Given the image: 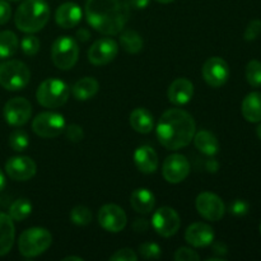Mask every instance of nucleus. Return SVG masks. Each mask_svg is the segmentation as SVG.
I'll return each mask as SVG.
<instances>
[{"label": "nucleus", "mask_w": 261, "mask_h": 261, "mask_svg": "<svg viewBox=\"0 0 261 261\" xmlns=\"http://www.w3.org/2000/svg\"><path fill=\"white\" fill-rule=\"evenodd\" d=\"M87 22L106 36L119 35L130 17L129 0H87Z\"/></svg>", "instance_id": "obj_1"}, {"label": "nucleus", "mask_w": 261, "mask_h": 261, "mask_svg": "<svg viewBox=\"0 0 261 261\" xmlns=\"http://www.w3.org/2000/svg\"><path fill=\"white\" fill-rule=\"evenodd\" d=\"M195 120L188 111L171 109L163 112L157 124V138L162 147L178 150L188 147L195 135Z\"/></svg>", "instance_id": "obj_2"}, {"label": "nucleus", "mask_w": 261, "mask_h": 261, "mask_svg": "<svg viewBox=\"0 0 261 261\" xmlns=\"http://www.w3.org/2000/svg\"><path fill=\"white\" fill-rule=\"evenodd\" d=\"M50 19V7L45 0H24L18 7L14 23L24 33H36L42 30Z\"/></svg>", "instance_id": "obj_3"}, {"label": "nucleus", "mask_w": 261, "mask_h": 261, "mask_svg": "<svg viewBox=\"0 0 261 261\" xmlns=\"http://www.w3.org/2000/svg\"><path fill=\"white\" fill-rule=\"evenodd\" d=\"M53 244V236L42 227H32L20 233L18 240V250L27 259L37 257L47 251Z\"/></svg>", "instance_id": "obj_4"}, {"label": "nucleus", "mask_w": 261, "mask_h": 261, "mask_svg": "<svg viewBox=\"0 0 261 261\" xmlns=\"http://www.w3.org/2000/svg\"><path fill=\"white\" fill-rule=\"evenodd\" d=\"M70 88L64 81L58 78H48L38 86L36 99L46 109H58L66 103Z\"/></svg>", "instance_id": "obj_5"}, {"label": "nucleus", "mask_w": 261, "mask_h": 261, "mask_svg": "<svg viewBox=\"0 0 261 261\" xmlns=\"http://www.w3.org/2000/svg\"><path fill=\"white\" fill-rule=\"evenodd\" d=\"M31 79L28 66L20 60H8L0 64V86L7 91H20Z\"/></svg>", "instance_id": "obj_6"}, {"label": "nucleus", "mask_w": 261, "mask_h": 261, "mask_svg": "<svg viewBox=\"0 0 261 261\" xmlns=\"http://www.w3.org/2000/svg\"><path fill=\"white\" fill-rule=\"evenodd\" d=\"M79 47L76 41L70 36H61L56 38L51 47V59L56 68L69 70L78 61Z\"/></svg>", "instance_id": "obj_7"}, {"label": "nucleus", "mask_w": 261, "mask_h": 261, "mask_svg": "<svg viewBox=\"0 0 261 261\" xmlns=\"http://www.w3.org/2000/svg\"><path fill=\"white\" fill-rule=\"evenodd\" d=\"M66 122L63 115L58 112H41L33 119L32 130L36 135L43 139H53L63 134Z\"/></svg>", "instance_id": "obj_8"}, {"label": "nucleus", "mask_w": 261, "mask_h": 261, "mask_svg": "<svg viewBox=\"0 0 261 261\" xmlns=\"http://www.w3.org/2000/svg\"><path fill=\"white\" fill-rule=\"evenodd\" d=\"M152 227L160 236H175L181 227L180 216L175 209L170 208V206H162L153 214Z\"/></svg>", "instance_id": "obj_9"}, {"label": "nucleus", "mask_w": 261, "mask_h": 261, "mask_svg": "<svg viewBox=\"0 0 261 261\" xmlns=\"http://www.w3.org/2000/svg\"><path fill=\"white\" fill-rule=\"evenodd\" d=\"M198 213L204 219L211 222H218L223 218L226 213V205L218 195L209 191H204L198 195L195 200Z\"/></svg>", "instance_id": "obj_10"}, {"label": "nucleus", "mask_w": 261, "mask_h": 261, "mask_svg": "<svg viewBox=\"0 0 261 261\" xmlns=\"http://www.w3.org/2000/svg\"><path fill=\"white\" fill-rule=\"evenodd\" d=\"M3 115L10 126H23L32 116V105L23 97H14L4 105Z\"/></svg>", "instance_id": "obj_11"}, {"label": "nucleus", "mask_w": 261, "mask_h": 261, "mask_svg": "<svg viewBox=\"0 0 261 261\" xmlns=\"http://www.w3.org/2000/svg\"><path fill=\"white\" fill-rule=\"evenodd\" d=\"M204 81L213 88L224 86L229 78V66L226 60L218 56L209 58L201 68Z\"/></svg>", "instance_id": "obj_12"}, {"label": "nucleus", "mask_w": 261, "mask_h": 261, "mask_svg": "<svg viewBox=\"0 0 261 261\" xmlns=\"http://www.w3.org/2000/svg\"><path fill=\"white\" fill-rule=\"evenodd\" d=\"M98 223L105 231L117 233L126 227V213L116 204H106L98 212Z\"/></svg>", "instance_id": "obj_13"}, {"label": "nucleus", "mask_w": 261, "mask_h": 261, "mask_svg": "<svg viewBox=\"0 0 261 261\" xmlns=\"http://www.w3.org/2000/svg\"><path fill=\"white\" fill-rule=\"evenodd\" d=\"M190 173V162L182 154H171L163 161L162 175L170 184H180Z\"/></svg>", "instance_id": "obj_14"}, {"label": "nucleus", "mask_w": 261, "mask_h": 261, "mask_svg": "<svg viewBox=\"0 0 261 261\" xmlns=\"http://www.w3.org/2000/svg\"><path fill=\"white\" fill-rule=\"evenodd\" d=\"M119 53V45L114 38L103 37L94 41L88 50V60L93 65L101 66L111 63Z\"/></svg>", "instance_id": "obj_15"}, {"label": "nucleus", "mask_w": 261, "mask_h": 261, "mask_svg": "<svg viewBox=\"0 0 261 261\" xmlns=\"http://www.w3.org/2000/svg\"><path fill=\"white\" fill-rule=\"evenodd\" d=\"M37 166L31 157L15 155L10 157L5 163V172L14 181H28L36 175Z\"/></svg>", "instance_id": "obj_16"}, {"label": "nucleus", "mask_w": 261, "mask_h": 261, "mask_svg": "<svg viewBox=\"0 0 261 261\" xmlns=\"http://www.w3.org/2000/svg\"><path fill=\"white\" fill-rule=\"evenodd\" d=\"M185 240L193 247L211 246L214 241V231L209 224L196 222L188 227L185 232Z\"/></svg>", "instance_id": "obj_17"}, {"label": "nucleus", "mask_w": 261, "mask_h": 261, "mask_svg": "<svg viewBox=\"0 0 261 261\" xmlns=\"http://www.w3.org/2000/svg\"><path fill=\"white\" fill-rule=\"evenodd\" d=\"M194 96V84L186 78H177L170 84L167 91L168 101L175 106L189 103Z\"/></svg>", "instance_id": "obj_18"}, {"label": "nucleus", "mask_w": 261, "mask_h": 261, "mask_svg": "<svg viewBox=\"0 0 261 261\" xmlns=\"http://www.w3.org/2000/svg\"><path fill=\"white\" fill-rule=\"evenodd\" d=\"M82 17H83V12L81 7L71 2L61 4L55 12V22L65 30L76 27L81 23Z\"/></svg>", "instance_id": "obj_19"}, {"label": "nucleus", "mask_w": 261, "mask_h": 261, "mask_svg": "<svg viewBox=\"0 0 261 261\" xmlns=\"http://www.w3.org/2000/svg\"><path fill=\"white\" fill-rule=\"evenodd\" d=\"M134 163L140 172L150 175V173H154L158 170L160 160H158L157 152L152 147L142 145V147L137 148V150H135Z\"/></svg>", "instance_id": "obj_20"}, {"label": "nucleus", "mask_w": 261, "mask_h": 261, "mask_svg": "<svg viewBox=\"0 0 261 261\" xmlns=\"http://www.w3.org/2000/svg\"><path fill=\"white\" fill-rule=\"evenodd\" d=\"M9 214L0 213V256L12 250L15 240V227Z\"/></svg>", "instance_id": "obj_21"}, {"label": "nucleus", "mask_w": 261, "mask_h": 261, "mask_svg": "<svg viewBox=\"0 0 261 261\" xmlns=\"http://www.w3.org/2000/svg\"><path fill=\"white\" fill-rule=\"evenodd\" d=\"M130 204H132L133 209L138 213L148 214L154 209L155 198L152 191H149L148 189L140 188L132 193Z\"/></svg>", "instance_id": "obj_22"}, {"label": "nucleus", "mask_w": 261, "mask_h": 261, "mask_svg": "<svg viewBox=\"0 0 261 261\" xmlns=\"http://www.w3.org/2000/svg\"><path fill=\"white\" fill-rule=\"evenodd\" d=\"M129 122L133 129L139 134H149L154 127L153 115L144 107H138L130 114Z\"/></svg>", "instance_id": "obj_23"}, {"label": "nucleus", "mask_w": 261, "mask_h": 261, "mask_svg": "<svg viewBox=\"0 0 261 261\" xmlns=\"http://www.w3.org/2000/svg\"><path fill=\"white\" fill-rule=\"evenodd\" d=\"M193 140L196 149L203 153V154L213 157L219 152L218 139H217L213 133L208 132V130H200V132L195 133Z\"/></svg>", "instance_id": "obj_24"}, {"label": "nucleus", "mask_w": 261, "mask_h": 261, "mask_svg": "<svg viewBox=\"0 0 261 261\" xmlns=\"http://www.w3.org/2000/svg\"><path fill=\"white\" fill-rule=\"evenodd\" d=\"M98 91L99 83L97 82V79L92 78V76H84V78L79 79L71 88L74 98L78 101H88V99L93 98L98 93Z\"/></svg>", "instance_id": "obj_25"}, {"label": "nucleus", "mask_w": 261, "mask_h": 261, "mask_svg": "<svg viewBox=\"0 0 261 261\" xmlns=\"http://www.w3.org/2000/svg\"><path fill=\"white\" fill-rule=\"evenodd\" d=\"M242 116L249 122L261 121V93L251 92L242 101Z\"/></svg>", "instance_id": "obj_26"}, {"label": "nucleus", "mask_w": 261, "mask_h": 261, "mask_svg": "<svg viewBox=\"0 0 261 261\" xmlns=\"http://www.w3.org/2000/svg\"><path fill=\"white\" fill-rule=\"evenodd\" d=\"M19 41L17 35L12 31H2L0 32V59L12 58L18 50Z\"/></svg>", "instance_id": "obj_27"}, {"label": "nucleus", "mask_w": 261, "mask_h": 261, "mask_svg": "<svg viewBox=\"0 0 261 261\" xmlns=\"http://www.w3.org/2000/svg\"><path fill=\"white\" fill-rule=\"evenodd\" d=\"M120 45L126 53L138 54L143 48V38L137 31L127 30L120 35Z\"/></svg>", "instance_id": "obj_28"}, {"label": "nucleus", "mask_w": 261, "mask_h": 261, "mask_svg": "<svg viewBox=\"0 0 261 261\" xmlns=\"http://www.w3.org/2000/svg\"><path fill=\"white\" fill-rule=\"evenodd\" d=\"M32 213V203L28 199H17L9 208V217L15 222H22Z\"/></svg>", "instance_id": "obj_29"}, {"label": "nucleus", "mask_w": 261, "mask_h": 261, "mask_svg": "<svg viewBox=\"0 0 261 261\" xmlns=\"http://www.w3.org/2000/svg\"><path fill=\"white\" fill-rule=\"evenodd\" d=\"M9 145L15 152H23L30 145V137L28 133L22 129H15L9 135Z\"/></svg>", "instance_id": "obj_30"}, {"label": "nucleus", "mask_w": 261, "mask_h": 261, "mask_svg": "<svg viewBox=\"0 0 261 261\" xmlns=\"http://www.w3.org/2000/svg\"><path fill=\"white\" fill-rule=\"evenodd\" d=\"M245 75H246V81L250 86L254 88L261 87V61H249V64L246 65V70H245Z\"/></svg>", "instance_id": "obj_31"}, {"label": "nucleus", "mask_w": 261, "mask_h": 261, "mask_svg": "<svg viewBox=\"0 0 261 261\" xmlns=\"http://www.w3.org/2000/svg\"><path fill=\"white\" fill-rule=\"evenodd\" d=\"M92 212L87 206L78 205L74 206L70 212V221L75 226H87L92 222Z\"/></svg>", "instance_id": "obj_32"}, {"label": "nucleus", "mask_w": 261, "mask_h": 261, "mask_svg": "<svg viewBox=\"0 0 261 261\" xmlns=\"http://www.w3.org/2000/svg\"><path fill=\"white\" fill-rule=\"evenodd\" d=\"M139 254L145 260H157L162 256V249L155 242H144L139 246Z\"/></svg>", "instance_id": "obj_33"}, {"label": "nucleus", "mask_w": 261, "mask_h": 261, "mask_svg": "<svg viewBox=\"0 0 261 261\" xmlns=\"http://www.w3.org/2000/svg\"><path fill=\"white\" fill-rule=\"evenodd\" d=\"M20 48L24 53V55H36L38 53V50H40V40L35 35H32V33H28L20 41Z\"/></svg>", "instance_id": "obj_34"}, {"label": "nucleus", "mask_w": 261, "mask_h": 261, "mask_svg": "<svg viewBox=\"0 0 261 261\" xmlns=\"http://www.w3.org/2000/svg\"><path fill=\"white\" fill-rule=\"evenodd\" d=\"M65 135H66V139L70 140L71 143H79L83 140L84 138V132L82 129V126L76 124H70L68 126H65Z\"/></svg>", "instance_id": "obj_35"}, {"label": "nucleus", "mask_w": 261, "mask_h": 261, "mask_svg": "<svg viewBox=\"0 0 261 261\" xmlns=\"http://www.w3.org/2000/svg\"><path fill=\"white\" fill-rule=\"evenodd\" d=\"M261 35V20L254 19L249 23L244 33V38L246 41H255Z\"/></svg>", "instance_id": "obj_36"}, {"label": "nucleus", "mask_w": 261, "mask_h": 261, "mask_svg": "<svg viewBox=\"0 0 261 261\" xmlns=\"http://www.w3.org/2000/svg\"><path fill=\"white\" fill-rule=\"evenodd\" d=\"M175 260L176 261H198L200 260V256L196 251H194L190 247H180L177 251L175 252Z\"/></svg>", "instance_id": "obj_37"}, {"label": "nucleus", "mask_w": 261, "mask_h": 261, "mask_svg": "<svg viewBox=\"0 0 261 261\" xmlns=\"http://www.w3.org/2000/svg\"><path fill=\"white\" fill-rule=\"evenodd\" d=\"M250 205L247 201L242 200V199H236L234 201H232L231 205H229V213L233 214L236 217H242L246 216L249 213Z\"/></svg>", "instance_id": "obj_38"}, {"label": "nucleus", "mask_w": 261, "mask_h": 261, "mask_svg": "<svg viewBox=\"0 0 261 261\" xmlns=\"http://www.w3.org/2000/svg\"><path fill=\"white\" fill-rule=\"evenodd\" d=\"M111 261H137L138 255L132 249H120L110 256Z\"/></svg>", "instance_id": "obj_39"}, {"label": "nucleus", "mask_w": 261, "mask_h": 261, "mask_svg": "<svg viewBox=\"0 0 261 261\" xmlns=\"http://www.w3.org/2000/svg\"><path fill=\"white\" fill-rule=\"evenodd\" d=\"M10 17H12V8H10V4L8 2H5V0H0V25L9 22Z\"/></svg>", "instance_id": "obj_40"}, {"label": "nucleus", "mask_w": 261, "mask_h": 261, "mask_svg": "<svg viewBox=\"0 0 261 261\" xmlns=\"http://www.w3.org/2000/svg\"><path fill=\"white\" fill-rule=\"evenodd\" d=\"M149 227V223H148L147 219H135L134 224H133V228H134L135 232H145Z\"/></svg>", "instance_id": "obj_41"}, {"label": "nucleus", "mask_w": 261, "mask_h": 261, "mask_svg": "<svg viewBox=\"0 0 261 261\" xmlns=\"http://www.w3.org/2000/svg\"><path fill=\"white\" fill-rule=\"evenodd\" d=\"M150 0H129L130 8L133 9H145L149 5Z\"/></svg>", "instance_id": "obj_42"}, {"label": "nucleus", "mask_w": 261, "mask_h": 261, "mask_svg": "<svg viewBox=\"0 0 261 261\" xmlns=\"http://www.w3.org/2000/svg\"><path fill=\"white\" fill-rule=\"evenodd\" d=\"M213 251L214 254L222 256V255H226L228 252V249L223 242H216V244H213Z\"/></svg>", "instance_id": "obj_43"}, {"label": "nucleus", "mask_w": 261, "mask_h": 261, "mask_svg": "<svg viewBox=\"0 0 261 261\" xmlns=\"http://www.w3.org/2000/svg\"><path fill=\"white\" fill-rule=\"evenodd\" d=\"M76 36H78L79 40L83 41V42H84V41H87L89 37H91V33L87 32L86 30H79L78 33H76Z\"/></svg>", "instance_id": "obj_44"}, {"label": "nucleus", "mask_w": 261, "mask_h": 261, "mask_svg": "<svg viewBox=\"0 0 261 261\" xmlns=\"http://www.w3.org/2000/svg\"><path fill=\"white\" fill-rule=\"evenodd\" d=\"M4 188H5V175L2 171V168H0V191L4 190Z\"/></svg>", "instance_id": "obj_45"}, {"label": "nucleus", "mask_w": 261, "mask_h": 261, "mask_svg": "<svg viewBox=\"0 0 261 261\" xmlns=\"http://www.w3.org/2000/svg\"><path fill=\"white\" fill-rule=\"evenodd\" d=\"M63 261H83V259L79 256H66L64 257Z\"/></svg>", "instance_id": "obj_46"}, {"label": "nucleus", "mask_w": 261, "mask_h": 261, "mask_svg": "<svg viewBox=\"0 0 261 261\" xmlns=\"http://www.w3.org/2000/svg\"><path fill=\"white\" fill-rule=\"evenodd\" d=\"M256 135H257V137H259V139L261 140V124L257 125V127H256Z\"/></svg>", "instance_id": "obj_47"}, {"label": "nucleus", "mask_w": 261, "mask_h": 261, "mask_svg": "<svg viewBox=\"0 0 261 261\" xmlns=\"http://www.w3.org/2000/svg\"><path fill=\"white\" fill-rule=\"evenodd\" d=\"M155 2L161 3V4H168V3H172L175 2V0H155Z\"/></svg>", "instance_id": "obj_48"}, {"label": "nucleus", "mask_w": 261, "mask_h": 261, "mask_svg": "<svg viewBox=\"0 0 261 261\" xmlns=\"http://www.w3.org/2000/svg\"><path fill=\"white\" fill-rule=\"evenodd\" d=\"M10 2H20V0H10Z\"/></svg>", "instance_id": "obj_49"}, {"label": "nucleus", "mask_w": 261, "mask_h": 261, "mask_svg": "<svg viewBox=\"0 0 261 261\" xmlns=\"http://www.w3.org/2000/svg\"><path fill=\"white\" fill-rule=\"evenodd\" d=\"M260 233H261V224H260Z\"/></svg>", "instance_id": "obj_50"}]
</instances>
